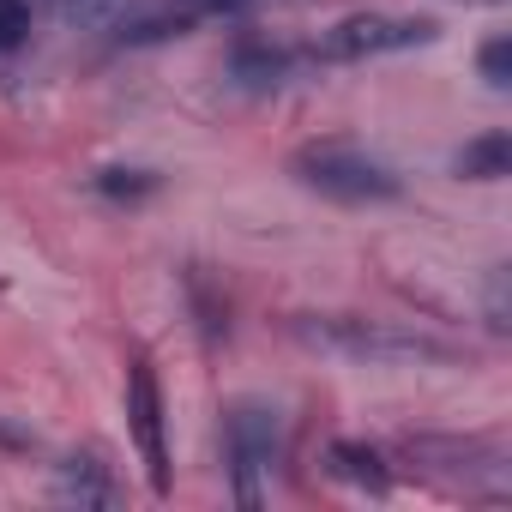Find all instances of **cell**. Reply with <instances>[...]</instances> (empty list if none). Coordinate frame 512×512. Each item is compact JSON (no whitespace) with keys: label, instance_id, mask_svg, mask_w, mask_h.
I'll return each instance as SVG.
<instances>
[{"label":"cell","instance_id":"6da1fadb","mask_svg":"<svg viewBox=\"0 0 512 512\" xmlns=\"http://www.w3.org/2000/svg\"><path fill=\"white\" fill-rule=\"evenodd\" d=\"M296 338L368 368H410V362H452L458 350L416 332V326H392V320H362V314H302Z\"/></svg>","mask_w":512,"mask_h":512},{"label":"cell","instance_id":"7a4b0ae2","mask_svg":"<svg viewBox=\"0 0 512 512\" xmlns=\"http://www.w3.org/2000/svg\"><path fill=\"white\" fill-rule=\"evenodd\" d=\"M296 175H302L314 193L338 199V205H380V199H398V175H392L380 157H368L362 145H344V139L302 145V151H296Z\"/></svg>","mask_w":512,"mask_h":512},{"label":"cell","instance_id":"3957f363","mask_svg":"<svg viewBox=\"0 0 512 512\" xmlns=\"http://www.w3.org/2000/svg\"><path fill=\"white\" fill-rule=\"evenodd\" d=\"M278 440H284V428H278V410L272 404H260V398H241L235 410H229V422H223V452H229V476H235V500L241 506H260L266 500V470L278 464Z\"/></svg>","mask_w":512,"mask_h":512},{"label":"cell","instance_id":"277c9868","mask_svg":"<svg viewBox=\"0 0 512 512\" xmlns=\"http://www.w3.org/2000/svg\"><path fill=\"white\" fill-rule=\"evenodd\" d=\"M422 43H434V19L356 13L314 43V61H374V55H398V49H422Z\"/></svg>","mask_w":512,"mask_h":512},{"label":"cell","instance_id":"5b68a950","mask_svg":"<svg viewBox=\"0 0 512 512\" xmlns=\"http://www.w3.org/2000/svg\"><path fill=\"white\" fill-rule=\"evenodd\" d=\"M127 422H133V440H139V458H145V476L157 494H169V446H163V392H157V368L145 356H133L127 368Z\"/></svg>","mask_w":512,"mask_h":512},{"label":"cell","instance_id":"8992f818","mask_svg":"<svg viewBox=\"0 0 512 512\" xmlns=\"http://www.w3.org/2000/svg\"><path fill=\"white\" fill-rule=\"evenodd\" d=\"M326 470L338 482H350V488H368V494H386L392 488V470H386L380 446H368V440H332L326 446Z\"/></svg>","mask_w":512,"mask_h":512},{"label":"cell","instance_id":"52a82bcc","mask_svg":"<svg viewBox=\"0 0 512 512\" xmlns=\"http://www.w3.org/2000/svg\"><path fill=\"white\" fill-rule=\"evenodd\" d=\"M55 500H67V506H109V500H115L109 464H103L97 452H73V458L55 470Z\"/></svg>","mask_w":512,"mask_h":512},{"label":"cell","instance_id":"ba28073f","mask_svg":"<svg viewBox=\"0 0 512 512\" xmlns=\"http://www.w3.org/2000/svg\"><path fill=\"white\" fill-rule=\"evenodd\" d=\"M229 67H235V79H241V85H284V79L296 73V55H290V49H278V43L247 37V43H235Z\"/></svg>","mask_w":512,"mask_h":512},{"label":"cell","instance_id":"9c48e42d","mask_svg":"<svg viewBox=\"0 0 512 512\" xmlns=\"http://www.w3.org/2000/svg\"><path fill=\"white\" fill-rule=\"evenodd\" d=\"M506 169H512V139L506 133H482L458 151V175H470V181H500Z\"/></svg>","mask_w":512,"mask_h":512},{"label":"cell","instance_id":"30bf717a","mask_svg":"<svg viewBox=\"0 0 512 512\" xmlns=\"http://www.w3.org/2000/svg\"><path fill=\"white\" fill-rule=\"evenodd\" d=\"M127 7H133V0H55V13L67 25H79V31H115Z\"/></svg>","mask_w":512,"mask_h":512},{"label":"cell","instance_id":"8fae6325","mask_svg":"<svg viewBox=\"0 0 512 512\" xmlns=\"http://www.w3.org/2000/svg\"><path fill=\"white\" fill-rule=\"evenodd\" d=\"M31 37V0H0V55H13Z\"/></svg>","mask_w":512,"mask_h":512},{"label":"cell","instance_id":"7c38bea8","mask_svg":"<svg viewBox=\"0 0 512 512\" xmlns=\"http://www.w3.org/2000/svg\"><path fill=\"white\" fill-rule=\"evenodd\" d=\"M157 187V175H139V169H103L97 175V193H109V199H145Z\"/></svg>","mask_w":512,"mask_h":512},{"label":"cell","instance_id":"4fadbf2b","mask_svg":"<svg viewBox=\"0 0 512 512\" xmlns=\"http://www.w3.org/2000/svg\"><path fill=\"white\" fill-rule=\"evenodd\" d=\"M476 61H482V79H488L494 91H506V85H512V43H506V37H488Z\"/></svg>","mask_w":512,"mask_h":512},{"label":"cell","instance_id":"5bb4252c","mask_svg":"<svg viewBox=\"0 0 512 512\" xmlns=\"http://www.w3.org/2000/svg\"><path fill=\"white\" fill-rule=\"evenodd\" d=\"M193 7V19H223V13H247L253 0H187Z\"/></svg>","mask_w":512,"mask_h":512},{"label":"cell","instance_id":"9a60e30c","mask_svg":"<svg viewBox=\"0 0 512 512\" xmlns=\"http://www.w3.org/2000/svg\"><path fill=\"white\" fill-rule=\"evenodd\" d=\"M0 446H7V452H19V446H31V434H19L13 422H0Z\"/></svg>","mask_w":512,"mask_h":512}]
</instances>
